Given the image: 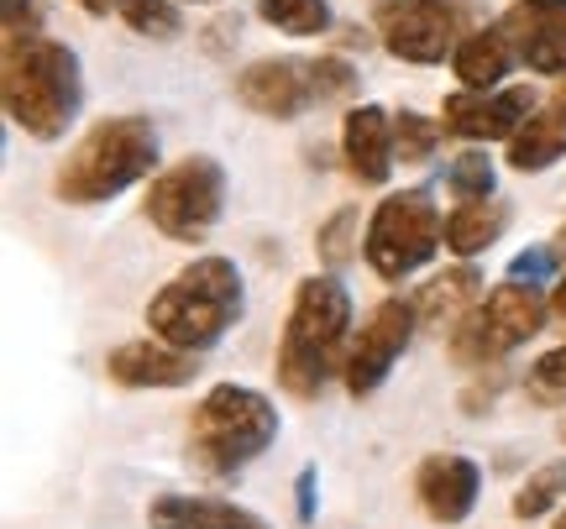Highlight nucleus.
<instances>
[{"instance_id": "obj_1", "label": "nucleus", "mask_w": 566, "mask_h": 529, "mask_svg": "<svg viewBox=\"0 0 566 529\" xmlns=\"http://www.w3.org/2000/svg\"><path fill=\"white\" fill-rule=\"evenodd\" d=\"M346 351H352V294H346V284L331 273L300 278L279 341V362H273L283 393L321 399L325 383L336 372H346Z\"/></svg>"}, {"instance_id": "obj_2", "label": "nucleus", "mask_w": 566, "mask_h": 529, "mask_svg": "<svg viewBox=\"0 0 566 529\" xmlns=\"http://www.w3.org/2000/svg\"><path fill=\"white\" fill-rule=\"evenodd\" d=\"M0 100L11 126H21L38 142H59L74 126L84 100L80 53L59 38L6 42V74H0Z\"/></svg>"}, {"instance_id": "obj_3", "label": "nucleus", "mask_w": 566, "mask_h": 529, "mask_svg": "<svg viewBox=\"0 0 566 529\" xmlns=\"http://www.w3.org/2000/svg\"><path fill=\"white\" fill-rule=\"evenodd\" d=\"M158 168V126L147 116H105L69 147L53 173L63 204H105Z\"/></svg>"}, {"instance_id": "obj_4", "label": "nucleus", "mask_w": 566, "mask_h": 529, "mask_svg": "<svg viewBox=\"0 0 566 529\" xmlns=\"http://www.w3.org/2000/svg\"><path fill=\"white\" fill-rule=\"evenodd\" d=\"M242 309H247V288L237 263L231 257H195L163 294H153L147 326H153L158 341L200 357L242 320Z\"/></svg>"}, {"instance_id": "obj_5", "label": "nucleus", "mask_w": 566, "mask_h": 529, "mask_svg": "<svg viewBox=\"0 0 566 529\" xmlns=\"http://www.w3.org/2000/svg\"><path fill=\"white\" fill-rule=\"evenodd\" d=\"M279 441V409L247 383H216L189 414V467L205 477H237Z\"/></svg>"}, {"instance_id": "obj_6", "label": "nucleus", "mask_w": 566, "mask_h": 529, "mask_svg": "<svg viewBox=\"0 0 566 529\" xmlns=\"http://www.w3.org/2000/svg\"><path fill=\"white\" fill-rule=\"evenodd\" d=\"M441 246H446V221L436 200H430V189H399V194L378 200V210H373L363 236V257L384 284H399L409 273H420Z\"/></svg>"}, {"instance_id": "obj_7", "label": "nucleus", "mask_w": 566, "mask_h": 529, "mask_svg": "<svg viewBox=\"0 0 566 529\" xmlns=\"http://www.w3.org/2000/svg\"><path fill=\"white\" fill-rule=\"evenodd\" d=\"M546 315H551V299H541V288L509 278V284H499L488 299H478V305L451 326L446 347H451V357L462 367H493L514 347H525L530 336H541V330H546Z\"/></svg>"}, {"instance_id": "obj_8", "label": "nucleus", "mask_w": 566, "mask_h": 529, "mask_svg": "<svg viewBox=\"0 0 566 529\" xmlns=\"http://www.w3.org/2000/svg\"><path fill=\"white\" fill-rule=\"evenodd\" d=\"M142 210L168 242L195 246L226 210V168L216 158H205V152H189V158L163 168L158 179L147 183V204Z\"/></svg>"}, {"instance_id": "obj_9", "label": "nucleus", "mask_w": 566, "mask_h": 529, "mask_svg": "<svg viewBox=\"0 0 566 529\" xmlns=\"http://www.w3.org/2000/svg\"><path fill=\"white\" fill-rule=\"evenodd\" d=\"M415 330H420L415 299H399V294H394L384 305H373V315L363 320L357 341L346 351V372H342L346 393H352V399H373V393L388 383V372L399 367V357L409 351Z\"/></svg>"}, {"instance_id": "obj_10", "label": "nucleus", "mask_w": 566, "mask_h": 529, "mask_svg": "<svg viewBox=\"0 0 566 529\" xmlns=\"http://www.w3.org/2000/svg\"><path fill=\"white\" fill-rule=\"evenodd\" d=\"M378 32L399 63H446V53H457L462 42V6L457 0H384Z\"/></svg>"}, {"instance_id": "obj_11", "label": "nucleus", "mask_w": 566, "mask_h": 529, "mask_svg": "<svg viewBox=\"0 0 566 529\" xmlns=\"http://www.w3.org/2000/svg\"><path fill=\"white\" fill-rule=\"evenodd\" d=\"M535 116V95L525 84L514 89H457L441 105V126L462 142H504Z\"/></svg>"}, {"instance_id": "obj_12", "label": "nucleus", "mask_w": 566, "mask_h": 529, "mask_svg": "<svg viewBox=\"0 0 566 529\" xmlns=\"http://www.w3.org/2000/svg\"><path fill=\"white\" fill-rule=\"evenodd\" d=\"M478 493H483V472L457 451H436L415 472V498H420L430 525H462L467 514L478 509Z\"/></svg>"}, {"instance_id": "obj_13", "label": "nucleus", "mask_w": 566, "mask_h": 529, "mask_svg": "<svg viewBox=\"0 0 566 529\" xmlns=\"http://www.w3.org/2000/svg\"><path fill=\"white\" fill-rule=\"evenodd\" d=\"M237 100L252 116L268 121H294L304 105L315 100V84H310V63L294 59H258L237 74Z\"/></svg>"}, {"instance_id": "obj_14", "label": "nucleus", "mask_w": 566, "mask_h": 529, "mask_svg": "<svg viewBox=\"0 0 566 529\" xmlns=\"http://www.w3.org/2000/svg\"><path fill=\"white\" fill-rule=\"evenodd\" d=\"M499 27L535 74H566V0H514Z\"/></svg>"}, {"instance_id": "obj_15", "label": "nucleus", "mask_w": 566, "mask_h": 529, "mask_svg": "<svg viewBox=\"0 0 566 529\" xmlns=\"http://www.w3.org/2000/svg\"><path fill=\"white\" fill-rule=\"evenodd\" d=\"M195 351H179L168 341H126L105 357V378L122 388H184L195 383Z\"/></svg>"}, {"instance_id": "obj_16", "label": "nucleus", "mask_w": 566, "mask_h": 529, "mask_svg": "<svg viewBox=\"0 0 566 529\" xmlns=\"http://www.w3.org/2000/svg\"><path fill=\"white\" fill-rule=\"evenodd\" d=\"M342 158H346V168H352L357 183H388L394 163H399V147H394V116H388L384 105H357V110H346Z\"/></svg>"}, {"instance_id": "obj_17", "label": "nucleus", "mask_w": 566, "mask_h": 529, "mask_svg": "<svg viewBox=\"0 0 566 529\" xmlns=\"http://www.w3.org/2000/svg\"><path fill=\"white\" fill-rule=\"evenodd\" d=\"M514 42H509L504 27H483V32H467L457 42V53H451V68H457V80L462 89H499L509 80V68H514Z\"/></svg>"}, {"instance_id": "obj_18", "label": "nucleus", "mask_w": 566, "mask_h": 529, "mask_svg": "<svg viewBox=\"0 0 566 529\" xmlns=\"http://www.w3.org/2000/svg\"><path fill=\"white\" fill-rule=\"evenodd\" d=\"M566 158V105H546L535 110L514 137H509V168L514 173H546L551 163Z\"/></svg>"}, {"instance_id": "obj_19", "label": "nucleus", "mask_w": 566, "mask_h": 529, "mask_svg": "<svg viewBox=\"0 0 566 529\" xmlns=\"http://www.w3.org/2000/svg\"><path fill=\"white\" fill-rule=\"evenodd\" d=\"M147 525L153 529H268L252 509H237V504H221V498H158L147 509Z\"/></svg>"}, {"instance_id": "obj_20", "label": "nucleus", "mask_w": 566, "mask_h": 529, "mask_svg": "<svg viewBox=\"0 0 566 529\" xmlns=\"http://www.w3.org/2000/svg\"><path fill=\"white\" fill-rule=\"evenodd\" d=\"M478 294H483V273H478L472 263L436 273V278L420 288V299H415V309H420V326L451 330L467 315V309L478 305Z\"/></svg>"}, {"instance_id": "obj_21", "label": "nucleus", "mask_w": 566, "mask_h": 529, "mask_svg": "<svg viewBox=\"0 0 566 529\" xmlns=\"http://www.w3.org/2000/svg\"><path fill=\"white\" fill-rule=\"evenodd\" d=\"M504 221H509V210L499 200H462L446 215V252L472 263L478 252H488V246L499 242Z\"/></svg>"}, {"instance_id": "obj_22", "label": "nucleus", "mask_w": 566, "mask_h": 529, "mask_svg": "<svg viewBox=\"0 0 566 529\" xmlns=\"http://www.w3.org/2000/svg\"><path fill=\"white\" fill-rule=\"evenodd\" d=\"M258 17L273 32H289V38H321V32H331V6L325 0H258Z\"/></svg>"}, {"instance_id": "obj_23", "label": "nucleus", "mask_w": 566, "mask_h": 529, "mask_svg": "<svg viewBox=\"0 0 566 529\" xmlns=\"http://www.w3.org/2000/svg\"><path fill=\"white\" fill-rule=\"evenodd\" d=\"M562 498H566V462H546L541 472L525 477V488L514 493V519H520V525H535V519H546Z\"/></svg>"}, {"instance_id": "obj_24", "label": "nucleus", "mask_w": 566, "mask_h": 529, "mask_svg": "<svg viewBox=\"0 0 566 529\" xmlns=\"http://www.w3.org/2000/svg\"><path fill=\"white\" fill-rule=\"evenodd\" d=\"M116 17H122L137 38H153V42H174L184 32L174 0H116Z\"/></svg>"}, {"instance_id": "obj_25", "label": "nucleus", "mask_w": 566, "mask_h": 529, "mask_svg": "<svg viewBox=\"0 0 566 529\" xmlns=\"http://www.w3.org/2000/svg\"><path fill=\"white\" fill-rule=\"evenodd\" d=\"M493 183H499V173H493V158L483 147H467L462 158H451V168H446V189L457 200H493Z\"/></svg>"}, {"instance_id": "obj_26", "label": "nucleus", "mask_w": 566, "mask_h": 529, "mask_svg": "<svg viewBox=\"0 0 566 529\" xmlns=\"http://www.w3.org/2000/svg\"><path fill=\"white\" fill-rule=\"evenodd\" d=\"M441 131L446 126L420 116V110H399V116H394V147H399L405 163H424V158L436 152V142H441Z\"/></svg>"}, {"instance_id": "obj_27", "label": "nucleus", "mask_w": 566, "mask_h": 529, "mask_svg": "<svg viewBox=\"0 0 566 529\" xmlns=\"http://www.w3.org/2000/svg\"><path fill=\"white\" fill-rule=\"evenodd\" d=\"M525 393L535 404H566V347H551L546 357H535L530 362V378H525Z\"/></svg>"}, {"instance_id": "obj_28", "label": "nucleus", "mask_w": 566, "mask_h": 529, "mask_svg": "<svg viewBox=\"0 0 566 529\" xmlns=\"http://www.w3.org/2000/svg\"><path fill=\"white\" fill-rule=\"evenodd\" d=\"M352 225H357V210H336V215L321 225V236H315V252H321V263L342 267L346 257H352Z\"/></svg>"}, {"instance_id": "obj_29", "label": "nucleus", "mask_w": 566, "mask_h": 529, "mask_svg": "<svg viewBox=\"0 0 566 529\" xmlns=\"http://www.w3.org/2000/svg\"><path fill=\"white\" fill-rule=\"evenodd\" d=\"M310 84H315V100H342V95L357 89V74H352L346 59H321L310 63Z\"/></svg>"}, {"instance_id": "obj_30", "label": "nucleus", "mask_w": 566, "mask_h": 529, "mask_svg": "<svg viewBox=\"0 0 566 529\" xmlns=\"http://www.w3.org/2000/svg\"><path fill=\"white\" fill-rule=\"evenodd\" d=\"M556 267H562L556 246H530V252H520V257L509 263V278H514V284L541 288V284H551V273H556Z\"/></svg>"}, {"instance_id": "obj_31", "label": "nucleus", "mask_w": 566, "mask_h": 529, "mask_svg": "<svg viewBox=\"0 0 566 529\" xmlns=\"http://www.w3.org/2000/svg\"><path fill=\"white\" fill-rule=\"evenodd\" d=\"M6 6V42H27L42 38V0H0Z\"/></svg>"}, {"instance_id": "obj_32", "label": "nucleus", "mask_w": 566, "mask_h": 529, "mask_svg": "<svg viewBox=\"0 0 566 529\" xmlns=\"http://www.w3.org/2000/svg\"><path fill=\"white\" fill-rule=\"evenodd\" d=\"M294 519L315 525V467H300V477H294Z\"/></svg>"}, {"instance_id": "obj_33", "label": "nucleus", "mask_w": 566, "mask_h": 529, "mask_svg": "<svg viewBox=\"0 0 566 529\" xmlns=\"http://www.w3.org/2000/svg\"><path fill=\"white\" fill-rule=\"evenodd\" d=\"M551 315H556V320L566 326V278L556 284V294H551Z\"/></svg>"}, {"instance_id": "obj_34", "label": "nucleus", "mask_w": 566, "mask_h": 529, "mask_svg": "<svg viewBox=\"0 0 566 529\" xmlns=\"http://www.w3.org/2000/svg\"><path fill=\"white\" fill-rule=\"evenodd\" d=\"M80 11H90V17H111L116 0H80Z\"/></svg>"}, {"instance_id": "obj_35", "label": "nucleus", "mask_w": 566, "mask_h": 529, "mask_svg": "<svg viewBox=\"0 0 566 529\" xmlns=\"http://www.w3.org/2000/svg\"><path fill=\"white\" fill-rule=\"evenodd\" d=\"M556 257H562V263H566V225H562V231H556Z\"/></svg>"}, {"instance_id": "obj_36", "label": "nucleus", "mask_w": 566, "mask_h": 529, "mask_svg": "<svg viewBox=\"0 0 566 529\" xmlns=\"http://www.w3.org/2000/svg\"><path fill=\"white\" fill-rule=\"evenodd\" d=\"M556 100H562V105H566V74H562V84H556Z\"/></svg>"}, {"instance_id": "obj_37", "label": "nucleus", "mask_w": 566, "mask_h": 529, "mask_svg": "<svg viewBox=\"0 0 566 529\" xmlns=\"http://www.w3.org/2000/svg\"><path fill=\"white\" fill-rule=\"evenodd\" d=\"M556 529H566V509H562V514H556Z\"/></svg>"}, {"instance_id": "obj_38", "label": "nucleus", "mask_w": 566, "mask_h": 529, "mask_svg": "<svg viewBox=\"0 0 566 529\" xmlns=\"http://www.w3.org/2000/svg\"><path fill=\"white\" fill-rule=\"evenodd\" d=\"M195 6H216V0H195Z\"/></svg>"}]
</instances>
